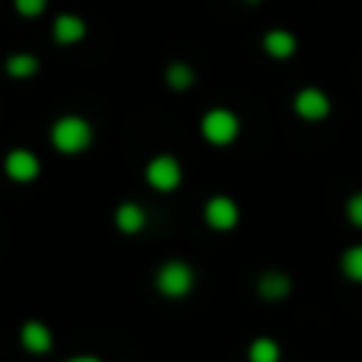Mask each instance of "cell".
Segmentation results:
<instances>
[{"label": "cell", "instance_id": "cell-5", "mask_svg": "<svg viewBox=\"0 0 362 362\" xmlns=\"http://www.w3.org/2000/svg\"><path fill=\"white\" fill-rule=\"evenodd\" d=\"M293 108H296V115H299V118H305V121H321V118H327V115H331V99H327L321 89L305 86L302 93H296Z\"/></svg>", "mask_w": 362, "mask_h": 362}, {"label": "cell", "instance_id": "cell-8", "mask_svg": "<svg viewBox=\"0 0 362 362\" xmlns=\"http://www.w3.org/2000/svg\"><path fill=\"white\" fill-rule=\"evenodd\" d=\"M19 340H23V346L29 353H48L51 344H54L51 331L42 325V321H25V325L19 327Z\"/></svg>", "mask_w": 362, "mask_h": 362}, {"label": "cell", "instance_id": "cell-13", "mask_svg": "<svg viewBox=\"0 0 362 362\" xmlns=\"http://www.w3.org/2000/svg\"><path fill=\"white\" fill-rule=\"evenodd\" d=\"M6 74L16 80H29L32 74H38V57L35 54H10L6 57Z\"/></svg>", "mask_w": 362, "mask_h": 362}, {"label": "cell", "instance_id": "cell-10", "mask_svg": "<svg viewBox=\"0 0 362 362\" xmlns=\"http://www.w3.org/2000/svg\"><path fill=\"white\" fill-rule=\"evenodd\" d=\"M264 51L270 57H276V61H286V57L296 54V35L286 29H270L264 35Z\"/></svg>", "mask_w": 362, "mask_h": 362}, {"label": "cell", "instance_id": "cell-11", "mask_svg": "<svg viewBox=\"0 0 362 362\" xmlns=\"http://www.w3.org/2000/svg\"><path fill=\"white\" fill-rule=\"evenodd\" d=\"M289 289H293V280L286 274H280V270H267L257 280V293L264 299H283V296H289Z\"/></svg>", "mask_w": 362, "mask_h": 362}, {"label": "cell", "instance_id": "cell-1", "mask_svg": "<svg viewBox=\"0 0 362 362\" xmlns=\"http://www.w3.org/2000/svg\"><path fill=\"white\" fill-rule=\"evenodd\" d=\"M51 144H54V150L67 153V156L83 153L93 144V127H89V121L76 118V115H67V118H61L51 127Z\"/></svg>", "mask_w": 362, "mask_h": 362}, {"label": "cell", "instance_id": "cell-12", "mask_svg": "<svg viewBox=\"0 0 362 362\" xmlns=\"http://www.w3.org/2000/svg\"><path fill=\"white\" fill-rule=\"evenodd\" d=\"M115 223H118V229L124 232V235H137L146 223V213L140 204H121L118 213H115Z\"/></svg>", "mask_w": 362, "mask_h": 362}, {"label": "cell", "instance_id": "cell-16", "mask_svg": "<svg viewBox=\"0 0 362 362\" xmlns=\"http://www.w3.org/2000/svg\"><path fill=\"white\" fill-rule=\"evenodd\" d=\"M165 80H169L172 89H191L194 83V70L187 67V64H172L169 70H165Z\"/></svg>", "mask_w": 362, "mask_h": 362}, {"label": "cell", "instance_id": "cell-15", "mask_svg": "<svg viewBox=\"0 0 362 362\" xmlns=\"http://www.w3.org/2000/svg\"><path fill=\"white\" fill-rule=\"evenodd\" d=\"M340 267H344V274L350 276L353 283H362V245H353V248L344 251Z\"/></svg>", "mask_w": 362, "mask_h": 362}, {"label": "cell", "instance_id": "cell-18", "mask_svg": "<svg viewBox=\"0 0 362 362\" xmlns=\"http://www.w3.org/2000/svg\"><path fill=\"white\" fill-rule=\"evenodd\" d=\"M45 4H48V0H13L16 13H23V16H38V13L45 10Z\"/></svg>", "mask_w": 362, "mask_h": 362}, {"label": "cell", "instance_id": "cell-6", "mask_svg": "<svg viewBox=\"0 0 362 362\" xmlns=\"http://www.w3.org/2000/svg\"><path fill=\"white\" fill-rule=\"evenodd\" d=\"M204 219H206V226H213L216 232H229L232 226L238 223V206H235V200L232 197H210L206 200V206H204Z\"/></svg>", "mask_w": 362, "mask_h": 362}, {"label": "cell", "instance_id": "cell-9", "mask_svg": "<svg viewBox=\"0 0 362 362\" xmlns=\"http://www.w3.org/2000/svg\"><path fill=\"white\" fill-rule=\"evenodd\" d=\"M51 35H54L57 45H74V42H80V38L86 35V23H83L80 16H70V13H64V16L54 19V29H51Z\"/></svg>", "mask_w": 362, "mask_h": 362}, {"label": "cell", "instance_id": "cell-20", "mask_svg": "<svg viewBox=\"0 0 362 362\" xmlns=\"http://www.w3.org/2000/svg\"><path fill=\"white\" fill-rule=\"evenodd\" d=\"M248 4H257V0H248Z\"/></svg>", "mask_w": 362, "mask_h": 362}, {"label": "cell", "instance_id": "cell-3", "mask_svg": "<svg viewBox=\"0 0 362 362\" xmlns=\"http://www.w3.org/2000/svg\"><path fill=\"white\" fill-rule=\"evenodd\" d=\"M156 289L163 296H169V299H181V296H187L194 289V270L185 261L163 264L156 274Z\"/></svg>", "mask_w": 362, "mask_h": 362}, {"label": "cell", "instance_id": "cell-2", "mask_svg": "<svg viewBox=\"0 0 362 362\" xmlns=\"http://www.w3.org/2000/svg\"><path fill=\"white\" fill-rule=\"evenodd\" d=\"M200 134L206 137V144L226 146L238 137V118L229 108H213V112H206L204 121H200Z\"/></svg>", "mask_w": 362, "mask_h": 362}, {"label": "cell", "instance_id": "cell-4", "mask_svg": "<svg viewBox=\"0 0 362 362\" xmlns=\"http://www.w3.org/2000/svg\"><path fill=\"white\" fill-rule=\"evenodd\" d=\"M146 181H150L156 191H175L181 185V165L175 156H156L146 165Z\"/></svg>", "mask_w": 362, "mask_h": 362}, {"label": "cell", "instance_id": "cell-19", "mask_svg": "<svg viewBox=\"0 0 362 362\" xmlns=\"http://www.w3.org/2000/svg\"><path fill=\"white\" fill-rule=\"evenodd\" d=\"M67 362H102V359H95V356H74V359H67Z\"/></svg>", "mask_w": 362, "mask_h": 362}, {"label": "cell", "instance_id": "cell-14", "mask_svg": "<svg viewBox=\"0 0 362 362\" xmlns=\"http://www.w3.org/2000/svg\"><path fill=\"white\" fill-rule=\"evenodd\" d=\"M248 362H280V346L270 337H257L248 346Z\"/></svg>", "mask_w": 362, "mask_h": 362}, {"label": "cell", "instance_id": "cell-7", "mask_svg": "<svg viewBox=\"0 0 362 362\" xmlns=\"http://www.w3.org/2000/svg\"><path fill=\"white\" fill-rule=\"evenodd\" d=\"M4 169H6V175H10L13 181H35L42 165H38V156H35V153H29V150H13L10 156H6Z\"/></svg>", "mask_w": 362, "mask_h": 362}, {"label": "cell", "instance_id": "cell-17", "mask_svg": "<svg viewBox=\"0 0 362 362\" xmlns=\"http://www.w3.org/2000/svg\"><path fill=\"white\" fill-rule=\"evenodd\" d=\"M346 216H350V223L362 229V194H353L350 200H346Z\"/></svg>", "mask_w": 362, "mask_h": 362}]
</instances>
